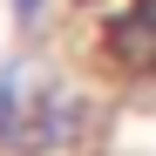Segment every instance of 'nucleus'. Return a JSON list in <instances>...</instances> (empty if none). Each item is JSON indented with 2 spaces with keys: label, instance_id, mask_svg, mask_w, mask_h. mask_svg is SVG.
I'll return each mask as SVG.
<instances>
[{
  "label": "nucleus",
  "instance_id": "1",
  "mask_svg": "<svg viewBox=\"0 0 156 156\" xmlns=\"http://www.w3.org/2000/svg\"><path fill=\"white\" fill-rule=\"evenodd\" d=\"M88 122H95V102L88 88H75L68 75H34V95H27V122H20V143L14 156H68L75 143L88 136Z\"/></svg>",
  "mask_w": 156,
  "mask_h": 156
},
{
  "label": "nucleus",
  "instance_id": "2",
  "mask_svg": "<svg viewBox=\"0 0 156 156\" xmlns=\"http://www.w3.org/2000/svg\"><path fill=\"white\" fill-rule=\"evenodd\" d=\"M34 75H41V68H34V61H20V55H7V61H0V156H14V143H20Z\"/></svg>",
  "mask_w": 156,
  "mask_h": 156
},
{
  "label": "nucleus",
  "instance_id": "3",
  "mask_svg": "<svg viewBox=\"0 0 156 156\" xmlns=\"http://www.w3.org/2000/svg\"><path fill=\"white\" fill-rule=\"evenodd\" d=\"M7 7H14V27H20V34H34L41 20H48V7H55V0H7Z\"/></svg>",
  "mask_w": 156,
  "mask_h": 156
}]
</instances>
